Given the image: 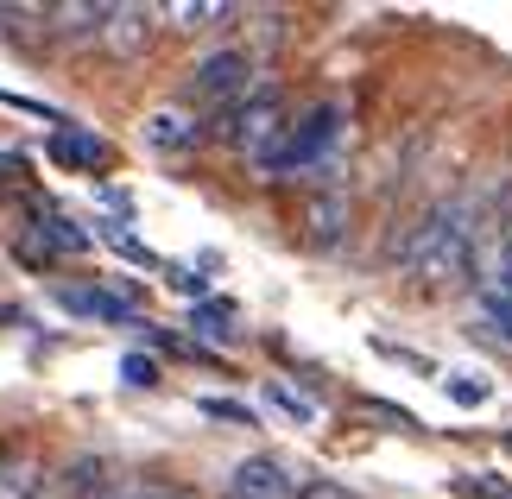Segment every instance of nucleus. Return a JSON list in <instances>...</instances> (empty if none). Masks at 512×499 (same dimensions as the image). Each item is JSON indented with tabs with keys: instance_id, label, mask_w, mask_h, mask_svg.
Segmentation results:
<instances>
[{
	"instance_id": "nucleus-26",
	"label": "nucleus",
	"mask_w": 512,
	"mask_h": 499,
	"mask_svg": "<svg viewBox=\"0 0 512 499\" xmlns=\"http://www.w3.org/2000/svg\"><path fill=\"white\" fill-rule=\"evenodd\" d=\"M500 449H506V455H512V430H500Z\"/></svg>"
},
{
	"instance_id": "nucleus-21",
	"label": "nucleus",
	"mask_w": 512,
	"mask_h": 499,
	"mask_svg": "<svg viewBox=\"0 0 512 499\" xmlns=\"http://www.w3.org/2000/svg\"><path fill=\"white\" fill-rule=\"evenodd\" d=\"M121 379L127 386H159V361H152V354H121Z\"/></svg>"
},
{
	"instance_id": "nucleus-4",
	"label": "nucleus",
	"mask_w": 512,
	"mask_h": 499,
	"mask_svg": "<svg viewBox=\"0 0 512 499\" xmlns=\"http://www.w3.org/2000/svg\"><path fill=\"white\" fill-rule=\"evenodd\" d=\"M190 102H209V108H234L241 95H253V57L241 45H222V51H209V57H196L190 64V83H184Z\"/></svg>"
},
{
	"instance_id": "nucleus-19",
	"label": "nucleus",
	"mask_w": 512,
	"mask_h": 499,
	"mask_svg": "<svg viewBox=\"0 0 512 499\" xmlns=\"http://www.w3.org/2000/svg\"><path fill=\"white\" fill-rule=\"evenodd\" d=\"M266 398H272V405H279L285 417H298V424H317V405H310L304 392H291V386H279V379H272V386H266Z\"/></svg>"
},
{
	"instance_id": "nucleus-3",
	"label": "nucleus",
	"mask_w": 512,
	"mask_h": 499,
	"mask_svg": "<svg viewBox=\"0 0 512 499\" xmlns=\"http://www.w3.org/2000/svg\"><path fill=\"white\" fill-rule=\"evenodd\" d=\"M285 95L272 83H253V95H241L228 114H215V133L228 139V146H241L247 158H266L272 146L285 139Z\"/></svg>"
},
{
	"instance_id": "nucleus-9",
	"label": "nucleus",
	"mask_w": 512,
	"mask_h": 499,
	"mask_svg": "<svg viewBox=\"0 0 512 499\" xmlns=\"http://www.w3.org/2000/svg\"><path fill=\"white\" fill-rule=\"evenodd\" d=\"M51 158L64 171H102L114 152H108V139H95L89 127H57L51 133Z\"/></svg>"
},
{
	"instance_id": "nucleus-27",
	"label": "nucleus",
	"mask_w": 512,
	"mask_h": 499,
	"mask_svg": "<svg viewBox=\"0 0 512 499\" xmlns=\"http://www.w3.org/2000/svg\"><path fill=\"white\" fill-rule=\"evenodd\" d=\"M159 499H177V493H159Z\"/></svg>"
},
{
	"instance_id": "nucleus-11",
	"label": "nucleus",
	"mask_w": 512,
	"mask_h": 499,
	"mask_svg": "<svg viewBox=\"0 0 512 499\" xmlns=\"http://www.w3.org/2000/svg\"><path fill=\"white\" fill-rule=\"evenodd\" d=\"M102 474H108V462L83 455V462H70L64 474H57V487L45 499H102Z\"/></svg>"
},
{
	"instance_id": "nucleus-20",
	"label": "nucleus",
	"mask_w": 512,
	"mask_h": 499,
	"mask_svg": "<svg viewBox=\"0 0 512 499\" xmlns=\"http://www.w3.org/2000/svg\"><path fill=\"white\" fill-rule=\"evenodd\" d=\"M0 108H19V114H32V121H51V127H70L64 114H57L51 102H38V95H13V89H0Z\"/></svg>"
},
{
	"instance_id": "nucleus-7",
	"label": "nucleus",
	"mask_w": 512,
	"mask_h": 499,
	"mask_svg": "<svg viewBox=\"0 0 512 499\" xmlns=\"http://www.w3.org/2000/svg\"><path fill=\"white\" fill-rule=\"evenodd\" d=\"M468 335H481V342H494V348H512V291L481 285L475 310H468Z\"/></svg>"
},
{
	"instance_id": "nucleus-5",
	"label": "nucleus",
	"mask_w": 512,
	"mask_h": 499,
	"mask_svg": "<svg viewBox=\"0 0 512 499\" xmlns=\"http://www.w3.org/2000/svg\"><path fill=\"white\" fill-rule=\"evenodd\" d=\"M304 474L285 462V455H247L228 474V499H304Z\"/></svg>"
},
{
	"instance_id": "nucleus-18",
	"label": "nucleus",
	"mask_w": 512,
	"mask_h": 499,
	"mask_svg": "<svg viewBox=\"0 0 512 499\" xmlns=\"http://www.w3.org/2000/svg\"><path fill=\"white\" fill-rule=\"evenodd\" d=\"M342 222H348L342 196H329V203H317V209H310V234H317V241H336V234H342Z\"/></svg>"
},
{
	"instance_id": "nucleus-10",
	"label": "nucleus",
	"mask_w": 512,
	"mask_h": 499,
	"mask_svg": "<svg viewBox=\"0 0 512 499\" xmlns=\"http://www.w3.org/2000/svg\"><path fill=\"white\" fill-rule=\"evenodd\" d=\"M57 304L76 310V316H102V323H133V304L114 291H89V285H64L57 291Z\"/></svg>"
},
{
	"instance_id": "nucleus-6",
	"label": "nucleus",
	"mask_w": 512,
	"mask_h": 499,
	"mask_svg": "<svg viewBox=\"0 0 512 499\" xmlns=\"http://www.w3.org/2000/svg\"><path fill=\"white\" fill-rule=\"evenodd\" d=\"M152 19H159L152 7H108V26H102V51H108V57H140V51L152 45V32H159Z\"/></svg>"
},
{
	"instance_id": "nucleus-24",
	"label": "nucleus",
	"mask_w": 512,
	"mask_h": 499,
	"mask_svg": "<svg viewBox=\"0 0 512 499\" xmlns=\"http://www.w3.org/2000/svg\"><path fill=\"white\" fill-rule=\"evenodd\" d=\"M171 285L184 291V297H196V304H203V291H209V285H203V278H196L190 266H171Z\"/></svg>"
},
{
	"instance_id": "nucleus-2",
	"label": "nucleus",
	"mask_w": 512,
	"mask_h": 499,
	"mask_svg": "<svg viewBox=\"0 0 512 499\" xmlns=\"http://www.w3.org/2000/svg\"><path fill=\"white\" fill-rule=\"evenodd\" d=\"M336 139H342V108H336V102H317V108H304L298 121L285 127V139H279L266 158H253V171H260V177H304V171H323L329 152H336Z\"/></svg>"
},
{
	"instance_id": "nucleus-8",
	"label": "nucleus",
	"mask_w": 512,
	"mask_h": 499,
	"mask_svg": "<svg viewBox=\"0 0 512 499\" xmlns=\"http://www.w3.org/2000/svg\"><path fill=\"white\" fill-rule=\"evenodd\" d=\"M146 146L152 152H190L203 146V121L190 108H152L146 114Z\"/></svg>"
},
{
	"instance_id": "nucleus-22",
	"label": "nucleus",
	"mask_w": 512,
	"mask_h": 499,
	"mask_svg": "<svg viewBox=\"0 0 512 499\" xmlns=\"http://www.w3.org/2000/svg\"><path fill=\"white\" fill-rule=\"evenodd\" d=\"M487 285H500V291H512V234L487 253Z\"/></svg>"
},
{
	"instance_id": "nucleus-12",
	"label": "nucleus",
	"mask_w": 512,
	"mask_h": 499,
	"mask_svg": "<svg viewBox=\"0 0 512 499\" xmlns=\"http://www.w3.org/2000/svg\"><path fill=\"white\" fill-rule=\"evenodd\" d=\"M443 398H449V405H462V411H481L487 398H494V379L475 373V367H449L443 373Z\"/></svg>"
},
{
	"instance_id": "nucleus-15",
	"label": "nucleus",
	"mask_w": 512,
	"mask_h": 499,
	"mask_svg": "<svg viewBox=\"0 0 512 499\" xmlns=\"http://www.w3.org/2000/svg\"><path fill=\"white\" fill-rule=\"evenodd\" d=\"M228 323H234V304H228V297H203V304L190 310V329H196V335H215V342H222V335H234Z\"/></svg>"
},
{
	"instance_id": "nucleus-14",
	"label": "nucleus",
	"mask_w": 512,
	"mask_h": 499,
	"mask_svg": "<svg viewBox=\"0 0 512 499\" xmlns=\"http://www.w3.org/2000/svg\"><path fill=\"white\" fill-rule=\"evenodd\" d=\"M51 19H57V38H102L108 7H89V0H76V7H51Z\"/></svg>"
},
{
	"instance_id": "nucleus-16",
	"label": "nucleus",
	"mask_w": 512,
	"mask_h": 499,
	"mask_svg": "<svg viewBox=\"0 0 512 499\" xmlns=\"http://www.w3.org/2000/svg\"><path fill=\"white\" fill-rule=\"evenodd\" d=\"M449 493L456 499H512V481H500V474H456Z\"/></svg>"
},
{
	"instance_id": "nucleus-13",
	"label": "nucleus",
	"mask_w": 512,
	"mask_h": 499,
	"mask_svg": "<svg viewBox=\"0 0 512 499\" xmlns=\"http://www.w3.org/2000/svg\"><path fill=\"white\" fill-rule=\"evenodd\" d=\"M234 7H222V0H171V7H159V19L171 32H203L215 26V19H228Z\"/></svg>"
},
{
	"instance_id": "nucleus-23",
	"label": "nucleus",
	"mask_w": 512,
	"mask_h": 499,
	"mask_svg": "<svg viewBox=\"0 0 512 499\" xmlns=\"http://www.w3.org/2000/svg\"><path fill=\"white\" fill-rule=\"evenodd\" d=\"M108 247H114V253H127L133 266H159V253L140 247V241H133V234H121V228H108Z\"/></svg>"
},
{
	"instance_id": "nucleus-28",
	"label": "nucleus",
	"mask_w": 512,
	"mask_h": 499,
	"mask_svg": "<svg viewBox=\"0 0 512 499\" xmlns=\"http://www.w3.org/2000/svg\"><path fill=\"white\" fill-rule=\"evenodd\" d=\"M0 316H7V310H0Z\"/></svg>"
},
{
	"instance_id": "nucleus-25",
	"label": "nucleus",
	"mask_w": 512,
	"mask_h": 499,
	"mask_svg": "<svg viewBox=\"0 0 512 499\" xmlns=\"http://www.w3.org/2000/svg\"><path fill=\"white\" fill-rule=\"evenodd\" d=\"M304 499H354V493H348L342 481H310V487H304Z\"/></svg>"
},
{
	"instance_id": "nucleus-1",
	"label": "nucleus",
	"mask_w": 512,
	"mask_h": 499,
	"mask_svg": "<svg viewBox=\"0 0 512 499\" xmlns=\"http://www.w3.org/2000/svg\"><path fill=\"white\" fill-rule=\"evenodd\" d=\"M475 253H481V222L468 203H437L418 215V228L405 234L399 247V266L418 278V285L430 291H449L462 285L468 272H475Z\"/></svg>"
},
{
	"instance_id": "nucleus-17",
	"label": "nucleus",
	"mask_w": 512,
	"mask_h": 499,
	"mask_svg": "<svg viewBox=\"0 0 512 499\" xmlns=\"http://www.w3.org/2000/svg\"><path fill=\"white\" fill-rule=\"evenodd\" d=\"M196 411L215 417V424H241V430H253V405H241V398H196Z\"/></svg>"
}]
</instances>
